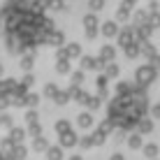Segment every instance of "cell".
Wrapping results in <instances>:
<instances>
[{"label":"cell","mask_w":160,"mask_h":160,"mask_svg":"<svg viewBox=\"0 0 160 160\" xmlns=\"http://www.w3.org/2000/svg\"><path fill=\"white\" fill-rule=\"evenodd\" d=\"M0 32L9 51L23 53L51 40L53 23L32 5L16 0V2H7L0 12Z\"/></svg>","instance_id":"obj_1"},{"label":"cell","mask_w":160,"mask_h":160,"mask_svg":"<svg viewBox=\"0 0 160 160\" xmlns=\"http://www.w3.org/2000/svg\"><path fill=\"white\" fill-rule=\"evenodd\" d=\"M146 95L135 86H121L118 95L109 102V123L116 128H135L146 114Z\"/></svg>","instance_id":"obj_2"}]
</instances>
